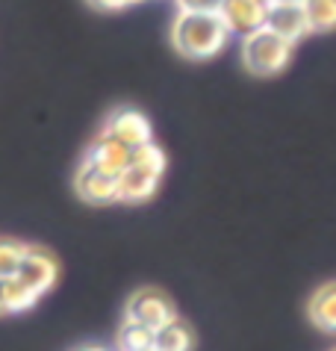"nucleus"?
Segmentation results:
<instances>
[{
  "mask_svg": "<svg viewBox=\"0 0 336 351\" xmlns=\"http://www.w3.org/2000/svg\"><path fill=\"white\" fill-rule=\"evenodd\" d=\"M230 30L219 12H177L171 24V45L174 51L192 62L213 60L224 51Z\"/></svg>",
  "mask_w": 336,
  "mask_h": 351,
  "instance_id": "nucleus-1",
  "label": "nucleus"
},
{
  "mask_svg": "<svg viewBox=\"0 0 336 351\" xmlns=\"http://www.w3.org/2000/svg\"><path fill=\"white\" fill-rule=\"evenodd\" d=\"M165 174V154L156 142H147L130 154V165L118 178V198L127 204H142L154 198L160 178Z\"/></svg>",
  "mask_w": 336,
  "mask_h": 351,
  "instance_id": "nucleus-2",
  "label": "nucleus"
},
{
  "mask_svg": "<svg viewBox=\"0 0 336 351\" xmlns=\"http://www.w3.org/2000/svg\"><path fill=\"white\" fill-rule=\"evenodd\" d=\"M292 60V45L274 36L269 27L242 38V65L254 77H274L280 74Z\"/></svg>",
  "mask_w": 336,
  "mask_h": 351,
  "instance_id": "nucleus-3",
  "label": "nucleus"
},
{
  "mask_svg": "<svg viewBox=\"0 0 336 351\" xmlns=\"http://www.w3.org/2000/svg\"><path fill=\"white\" fill-rule=\"evenodd\" d=\"M124 319L139 322V325L156 330V328L168 325L171 319H177V310H174L171 298H168L163 289L142 287V289H136L133 295L127 298V304H124Z\"/></svg>",
  "mask_w": 336,
  "mask_h": 351,
  "instance_id": "nucleus-4",
  "label": "nucleus"
},
{
  "mask_svg": "<svg viewBox=\"0 0 336 351\" xmlns=\"http://www.w3.org/2000/svg\"><path fill=\"white\" fill-rule=\"evenodd\" d=\"M101 133L112 136L115 142H121L124 148H130V151L154 142V128H151V121H147V115L133 110V106H118L115 112L106 115Z\"/></svg>",
  "mask_w": 336,
  "mask_h": 351,
  "instance_id": "nucleus-5",
  "label": "nucleus"
},
{
  "mask_svg": "<svg viewBox=\"0 0 336 351\" xmlns=\"http://www.w3.org/2000/svg\"><path fill=\"white\" fill-rule=\"evenodd\" d=\"M74 192L80 195L86 204L95 207H110V204L121 201L118 198V178L104 169H97L88 160H83L74 171Z\"/></svg>",
  "mask_w": 336,
  "mask_h": 351,
  "instance_id": "nucleus-6",
  "label": "nucleus"
},
{
  "mask_svg": "<svg viewBox=\"0 0 336 351\" xmlns=\"http://www.w3.org/2000/svg\"><path fill=\"white\" fill-rule=\"evenodd\" d=\"M15 278L21 280L24 287L33 289L38 298H42L45 292H51L53 284L59 280V263H56V257L51 254V251L29 245L27 257H24V263H21V269H18Z\"/></svg>",
  "mask_w": 336,
  "mask_h": 351,
  "instance_id": "nucleus-7",
  "label": "nucleus"
},
{
  "mask_svg": "<svg viewBox=\"0 0 336 351\" xmlns=\"http://www.w3.org/2000/svg\"><path fill=\"white\" fill-rule=\"evenodd\" d=\"M221 21L227 24L230 36H251L256 30L265 27V18H269V6L263 0H224L219 9Z\"/></svg>",
  "mask_w": 336,
  "mask_h": 351,
  "instance_id": "nucleus-8",
  "label": "nucleus"
},
{
  "mask_svg": "<svg viewBox=\"0 0 336 351\" xmlns=\"http://www.w3.org/2000/svg\"><path fill=\"white\" fill-rule=\"evenodd\" d=\"M130 154H133L130 148H124V145L115 142L112 136L97 130V136L92 139V145H88V151H86V160L92 165H97V169L121 178V174L127 171V165H130Z\"/></svg>",
  "mask_w": 336,
  "mask_h": 351,
  "instance_id": "nucleus-9",
  "label": "nucleus"
},
{
  "mask_svg": "<svg viewBox=\"0 0 336 351\" xmlns=\"http://www.w3.org/2000/svg\"><path fill=\"white\" fill-rule=\"evenodd\" d=\"M265 27H269L274 36H280L283 42H289V45H298L301 38L310 36V24H307V15H304L301 3H295V6H269Z\"/></svg>",
  "mask_w": 336,
  "mask_h": 351,
  "instance_id": "nucleus-10",
  "label": "nucleus"
},
{
  "mask_svg": "<svg viewBox=\"0 0 336 351\" xmlns=\"http://www.w3.org/2000/svg\"><path fill=\"white\" fill-rule=\"evenodd\" d=\"M307 313H310V322L315 328L336 334V280H328V284H322L313 292Z\"/></svg>",
  "mask_w": 336,
  "mask_h": 351,
  "instance_id": "nucleus-11",
  "label": "nucleus"
},
{
  "mask_svg": "<svg viewBox=\"0 0 336 351\" xmlns=\"http://www.w3.org/2000/svg\"><path fill=\"white\" fill-rule=\"evenodd\" d=\"M192 346L195 334L180 316L154 330V351H192Z\"/></svg>",
  "mask_w": 336,
  "mask_h": 351,
  "instance_id": "nucleus-12",
  "label": "nucleus"
},
{
  "mask_svg": "<svg viewBox=\"0 0 336 351\" xmlns=\"http://www.w3.org/2000/svg\"><path fill=\"white\" fill-rule=\"evenodd\" d=\"M115 348L118 351H154V330L139 325V322L124 319L115 334Z\"/></svg>",
  "mask_w": 336,
  "mask_h": 351,
  "instance_id": "nucleus-13",
  "label": "nucleus"
},
{
  "mask_svg": "<svg viewBox=\"0 0 336 351\" xmlns=\"http://www.w3.org/2000/svg\"><path fill=\"white\" fill-rule=\"evenodd\" d=\"M310 33H333L336 30V0H304Z\"/></svg>",
  "mask_w": 336,
  "mask_h": 351,
  "instance_id": "nucleus-14",
  "label": "nucleus"
},
{
  "mask_svg": "<svg viewBox=\"0 0 336 351\" xmlns=\"http://www.w3.org/2000/svg\"><path fill=\"white\" fill-rule=\"evenodd\" d=\"M27 248L29 245H24L18 239L0 237V280H9L18 275V269H21V263L27 257Z\"/></svg>",
  "mask_w": 336,
  "mask_h": 351,
  "instance_id": "nucleus-15",
  "label": "nucleus"
},
{
  "mask_svg": "<svg viewBox=\"0 0 336 351\" xmlns=\"http://www.w3.org/2000/svg\"><path fill=\"white\" fill-rule=\"evenodd\" d=\"M6 301H9V313H24V310L36 307L38 295L29 287H24L18 278H9L6 280Z\"/></svg>",
  "mask_w": 336,
  "mask_h": 351,
  "instance_id": "nucleus-16",
  "label": "nucleus"
},
{
  "mask_svg": "<svg viewBox=\"0 0 336 351\" xmlns=\"http://www.w3.org/2000/svg\"><path fill=\"white\" fill-rule=\"evenodd\" d=\"M224 0H177L180 12H219Z\"/></svg>",
  "mask_w": 336,
  "mask_h": 351,
  "instance_id": "nucleus-17",
  "label": "nucleus"
},
{
  "mask_svg": "<svg viewBox=\"0 0 336 351\" xmlns=\"http://www.w3.org/2000/svg\"><path fill=\"white\" fill-rule=\"evenodd\" d=\"M95 9H101V12H121V9H130L136 6L139 0H88Z\"/></svg>",
  "mask_w": 336,
  "mask_h": 351,
  "instance_id": "nucleus-18",
  "label": "nucleus"
},
{
  "mask_svg": "<svg viewBox=\"0 0 336 351\" xmlns=\"http://www.w3.org/2000/svg\"><path fill=\"white\" fill-rule=\"evenodd\" d=\"M9 313V301H6V280H0V316Z\"/></svg>",
  "mask_w": 336,
  "mask_h": 351,
  "instance_id": "nucleus-19",
  "label": "nucleus"
},
{
  "mask_svg": "<svg viewBox=\"0 0 336 351\" xmlns=\"http://www.w3.org/2000/svg\"><path fill=\"white\" fill-rule=\"evenodd\" d=\"M295 3H304V0H269V6H295Z\"/></svg>",
  "mask_w": 336,
  "mask_h": 351,
  "instance_id": "nucleus-20",
  "label": "nucleus"
},
{
  "mask_svg": "<svg viewBox=\"0 0 336 351\" xmlns=\"http://www.w3.org/2000/svg\"><path fill=\"white\" fill-rule=\"evenodd\" d=\"M74 351H106L104 346H80V348H74Z\"/></svg>",
  "mask_w": 336,
  "mask_h": 351,
  "instance_id": "nucleus-21",
  "label": "nucleus"
},
{
  "mask_svg": "<svg viewBox=\"0 0 336 351\" xmlns=\"http://www.w3.org/2000/svg\"><path fill=\"white\" fill-rule=\"evenodd\" d=\"M333 351H336V348H333Z\"/></svg>",
  "mask_w": 336,
  "mask_h": 351,
  "instance_id": "nucleus-22",
  "label": "nucleus"
}]
</instances>
